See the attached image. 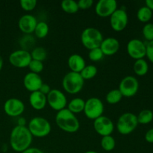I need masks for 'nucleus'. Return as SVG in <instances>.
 I'll use <instances>...</instances> for the list:
<instances>
[{"instance_id":"1","label":"nucleus","mask_w":153,"mask_h":153,"mask_svg":"<svg viewBox=\"0 0 153 153\" xmlns=\"http://www.w3.org/2000/svg\"><path fill=\"white\" fill-rule=\"evenodd\" d=\"M33 136L27 126H16L10 131V145L16 152H22L31 147Z\"/></svg>"},{"instance_id":"2","label":"nucleus","mask_w":153,"mask_h":153,"mask_svg":"<svg viewBox=\"0 0 153 153\" xmlns=\"http://www.w3.org/2000/svg\"><path fill=\"white\" fill-rule=\"evenodd\" d=\"M55 123L58 128L67 133H76L80 128V123L77 117L67 108L57 112Z\"/></svg>"},{"instance_id":"3","label":"nucleus","mask_w":153,"mask_h":153,"mask_svg":"<svg viewBox=\"0 0 153 153\" xmlns=\"http://www.w3.org/2000/svg\"><path fill=\"white\" fill-rule=\"evenodd\" d=\"M103 40L101 31L94 27H88L82 31L81 34V42L88 50L100 47Z\"/></svg>"},{"instance_id":"4","label":"nucleus","mask_w":153,"mask_h":153,"mask_svg":"<svg viewBox=\"0 0 153 153\" xmlns=\"http://www.w3.org/2000/svg\"><path fill=\"white\" fill-rule=\"evenodd\" d=\"M28 128L33 137H44L49 135L52 130L51 124L46 118L34 117L30 120Z\"/></svg>"},{"instance_id":"5","label":"nucleus","mask_w":153,"mask_h":153,"mask_svg":"<svg viewBox=\"0 0 153 153\" xmlns=\"http://www.w3.org/2000/svg\"><path fill=\"white\" fill-rule=\"evenodd\" d=\"M85 80L82 79L80 73L69 72L64 76L62 80V87L64 91L70 94H76L83 89Z\"/></svg>"},{"instance_id":"6","label":"nucleus","mask_w":153,"mask_h":153,"mask_svg":"<svg viewBox=\"0 0 153 153\" xmlns=\"http://www.w3.org/2000/svg\"><path fill=\"white\" fill-rule=\"evenodd\" d=\"M138 125L137 116L131 112L122 114L117 122V129L120 134L127 135L135 130Z\"/></svg>"},{"instance_id":"7","label":"nucleus","mask_w":153,"mask_h":153,"mask_svg":"<svg viewBox=\"0 0 153 153\" xmlns=\"http://www.w3.org/2000/svg\"><path fill=\"white\" fill-rule=\"evenodd\" d=\"M105 107L102 101L97 97H91L85 101L84 114L90 120L97 119L102 116Z\"/></svg>"},{"instance_id":"8","label":"nucleus","mask_w":153,"mask_h":153,"mask_svg":"<svg viewBox=\"0 0 153 153\" xmlns=\"http://www.w3.org/2000/svg\"><path fill=\"white\" fill-rule=\"evenodd\" d=\"M118 89L123 97L129 98L134 97L137 94L139 89L138 80L134 76H126L120 82Z\"/></svg>"},{"instance_id":"9","label":"nucleus","mask_w":153,"mask_h":153,"mask_svg":"<svg viewBox=\"0 0 153 153\" xmlns=\"http://www.w3.org/2000/svg\"><path fill=\"white\" fill-rule=\"evenodd\" d=\"M47 104L50 108L56 111L66 108L67 105V99L62 91L58 89H52L46 96Z\"/></svg>"},{"instance_id":"10","label":"nucleus","mask_w":153,"mask_h":153,"mask_svg":"<svg viewBox=\"0 0 153 153\" xmlns=\"http://www.w3.org/2000/svg\"><path fill=\"white\" fill-rule=\"evenodd\" d=\"M9 62L16 68H25L29 65L31 59L30 52L23 49H17L13 51L9 55Z\"/></svg>"},{"instance_id":"11","label":"nucleus","mask_w":153,"mask_h":153,"mask_svg":"<svg viewBox=\"0 0 153 153\" xmlns=\"http://www.w3.org/2000/svg\"><path fill=\"white\" fill-rule=\"evenodd\" d=\"M128 22V16L123 8H117L110 16V25L112 29L117 32L123 31Z\"/></svg>"},{"instance_id":"12","label":"nucleus","mask_w":153,"mask_h":153,"mask_svg":"<svg viewBox=\"0 0 153 153\" xmlns=\"http://www.w3.org/2000/svg\"><path fill=\"white\" fill-rule=\"evenodd\" d=\"M94 128L96 132L102 137L111 135L114 130V124L110 118L102 115L94 120Z\"/></svg>"},{"instance_id":"13","label":"nucleus","mask_w":153,"mask_h":153,"mask_svg":"<svg viewBox=\"0 0 153 153\" xmlns=\"http://www.w3.org/2000/svg\"><path fill=\"white\" fill-rule=\"evenodd\" d=\"M25 104L17 98H10L4 102V111L7 116L19 117L25 111Z\"/></svg>"},{"instance_id":"14","label":"nucleus","mask_w":153,"mask_h":153,"mask_svg":"<svg viewBox=\"0 0 153 153\" xmlns=\"http://www.w3.org/2000/svg\"><path fill=\"white\" fill-rule=\"evenodd\" d=\"M127 53L133 59H143L146 56V44L139 39H131L126 46Z\"/></svg>"},{"instance_id":"15","label":"nucleus","mask_w":153,"mask_h":153,"mask_svg":"<svg viewBox=\"0 0 153 153\" xmlns=\"http://www.w3.org/2000/svg\"><path fill=\"white\" fill-rule=\"evenodd\" d=\"M117 8V2L115 0H100L96 4L95 11L100 17H110Z\"/></svg>"},{"instance_id":"16","label":"nucleus","mask_w":153,"mask_h":153,"mask_svg":"<svg viewBox=\"0 0 153 153\" xmlns=\"http://www.w3.org/2000/svg\"><path fill=\"white\" fill-rule=\"evenodd\" d=\"M37 20L35 16L31 14H24L18 21V27L19 30L25 34H31L34 33Z\"/></svg>"},{"instance_id":"17","label":"nucleus","mask_w":153,"mask_h":153,"mask_svg":"<svg viewBox=\"0 0 153 153\" xmlns=\"http://www.w3.org/2000/svg\"><path fill=\"white\" fill-rule=\"evenodd\" d=\"M22 82L25 89L31 93L39 91L43 83L40 75L31 72L25 74Z\"/></svg>"},{"instance_id":"18","label":"nucleus","mask_w":153,"mask_h":153,"mask_svg":"<svg viewBox=\"0 0 153 153\" xmlns=\"http://www.w3.org/2000/svg\"><path fill=\"white\" fill-rule=\"evenodd\" d=\"M100 48L104 55L111 56V55H115L119 51L120 42L117 39L114 37H107L105 39H103Z\"/></svg>"},{"instance_id":"19","label":"nucleus","mask_w":153,"mask_h":153,"mask_svg":"<svg viewBox=\"0 0 153 153\" xmlns=\"http://www.w3.org/2000/svg\"><path fill=\"white\" fill-rule=\"evenodd\" d=\"M30 105L33 109L36 111H41L45 108L47 100H46V96L40 93V91H34L30 94L29 98H28Z\"/></svg>"},{"instance_id":"20","label":"nucleus","mask_w":153,"mask_h":153,"mask_svg":"<svg viewBox=\"0 0 153 153\" xmlns=\"http://www.w3.org/2000/svg\"><path fill=\"white\" fill-rule=\"evenodd\" d=\"M67 65L71 72L80 73L86 66V62L83 57L79 54H73L67 60Z\"/></svg>"},{"instance_id":"21","label":"nucleus","mask_w":153,"mask_h":153,"mask_svg":"<svg viewBox=\"0 0 153 153\" xmlns=\"http://www.w3.org/2000/svg\"><path fill=\"white\" fill-rule=\"evenodd\" d=\"M85 100L79 97H76L70 100V102L67 103V108L70 110L72 113L76 114H79L83 111L85 108Z\"/></svg>"},{"instance_id":"22","label":"nucleus","mask_w":153,"mask_h":153,"mask_svg":"<svg viewBox=\"0 0 153 153\" xmlns=\"http://www.w3.org/2000/svg\"><path fill=\"white\" fill-rule=\"evenodd\" d=\"M133 70L134 73L139 76H145L149 71V65L144 59L136 60L133 65Z\"/></svg>"},{"instance_id":"23","label":"nucleus","mask_w":153,"mask_h":153,"mask_svg":"<svg viewBox=\"0 0 153 153\" xmlns=\"http://www.w3.org/2000/svg\"><path fill=\"white\" fill-rule=\"evenodd\" d=\"M61 7L65 13L73 14L79 11L78 2L75 0H63L61 3Z\"/></svg>"},{"instance_id":"24","label":"nucleus","mask_w":153,"mask_h":153,"mask_svg":"<svg viewBox=\"0 0 153 153\" xmlns=\"http://www.w3.org/2000/svg\"><path fill=\"white\" fill-rule=\"evenodd\" d=\"M49 31V27L46 22L40 21L37 22V25L34 29V34L39 39H43L48 35Z\"/></svg>"},{"instance_id":"25","label":"nucleus","mask_w":153,"mask_h":153,"mask_svg":"<svg viewBox=\"0 0 153 153\" xmlns=\"http://www.w3.org/2000/svg\"><path fill=\"white\" fill-rule=\"evenodd\" d=\"M123 95L119 91V89L111 90L108 92L105 96V100L108 104L115 105L119 103L122 100Z\"/></svg>"},{"instance_id":"26","label":"nucleus","mask_w":153,"mask_h":153,"mask_svg":"<svg viewBox=\"0 0 153 153\" xmlns=\"http://www.w3.org/2000/svg\"><path fill=\"white\" fill-rule=\"evenodd\" d=\"M97 73H98L97 67L93 64H90V65L85 66V68L80 73V75L85 81L91 80L97 76Z\"/></svg>"},{"instance_id":"27","label":"nucleus","mask_w":153,"mask_h":153,"mask_svg":"<svg viewBox=\"0 0 153 153\" xmlns=\"http://www.w3.org/2000/svg\"><path fill=\"white\" fill-rule=\"evenodd\" d=\"M34 44H35V39L31 34H25L19 40V46H20L21 49H23V50L29 52L30 49H32Z\"/></svg>"},{"instance_id":"28","label":"nucleus","mask_w":153,"mask_h":153,"mask_svg":"<svg viewBox=\"0 0 153 153\" xmlns=\"http://www.w3.org/2000/svg\"><path fill=\"white\" fill-rule=\"evenodd\" d=\"M137 17L140 22H148L152 17V10L146 6H143L137 10Z\"/></svg>"},{"instance_id":"29","label":"nucleus","mask_w":153,"mask_h":153,"mask_svg":"<svg viewBox=\"0 0 153 153\" xmlns=\"http://www.w3.org/2000/svg\"><path fill=\"white\" fill-rule=\"evenodd\" d=\"M100 144L103 150L106 152H111L114 150L116 146V140L111 135L104 136L102 137Z\"/></svg>"},{"instance_id":"30","label":"nucleus","mask_w":153,"mask_h":153,"mask_svg":"<svg viewBox=\"0 0 153 153\" xmlns=\"http://www.w3.org/2000/svg\"><path fill=\"white\" fill-rule=\"evenodd\" d=\"M30 53H31V59L35 60V61L43 62L47 58V52L42 46H37V47L33 48Z\"/></svg>"},{"instance_id":"31","label":"nucleus","mask_w":153,"mask_h":153,"mask_svg":"<svg viewBox=\"0 0 153 153\" xmlns=\"http://www.w3.org/2000/svg\"><path fill=\"white\" fill-rule=\"evenodd\" d=\"M137 122L140 124H148L153 120V112L149 109L142 110L137 116Z\"/></svg>"},{"instance_id":"32","label":"nucleus","mask_w":153,"mask_h":153,"mask_svg":"<svg viewBox=\"0 0 153 153\" xmlns=\"http://www.w3.org/2000/svg\"><path fill=\"white\" fill-rule=\"evenodd\" d=\"M104 54L102 52L101 49L100 47L89 50L88 57H89L90 60L94 61V62H97V61H101L104 58Z\"/></svg>"},{"instance_id":"33","label":"nucleus","mask_w":153,"mask_h":153,"mask_svg":"<svg viewBox=\"0 0 153 153\" xmlns=\"http://www.w3.org/2000/svg\"><path fill=\"white\" fill-rule=\"evenodd\" d=\"M28 67L29 68L30 71L31 73H36V74H40L43 70L44 66H43V63L41 62V61L31 60Z\"/></svg>"},{"instance_id":"34","label":"nucleus","mask_w":153,"mask_h":153,"mask_svg":"<svg viewBox=\"0 0 153 153\" xmlns=\"http://www.w3.org/2000/svg\"><path fill=\"white\" fill-rule=\"evenodd\" d=\"M37 4V0H20L19 5L22 10L25 11H31Z\"/></svg>"},{"instance_id":"35","label":"nucleus","mask_w":153,"mask_h":153,"mask_svg":"<svg viewBox=\"0 0 153 153\" xmlns=\"http://www.w3.org/2000/svg\"><path fill=\"white\" fill-rule=\"evenodd\" d=\"M142 33L144 37V38L147 40L148 42L152 41L153 40V23L148 22L142 29Z\"/></svg>"},{"instance_id":"36","label":"nucleus","mask_w":153,"mask_h":153,"mask_svg":"<svg viewBox=\"0 0 153 153\" xmlns=\"http://www.w3.org/2000/svg\"><path fill=\"white\" fill-rule=\"evenodd\" d=\"M77 2L79 8L82 10H87V9L91 8L94 4L93 0H79Z\"/></svg>"},{"instance_id":"37","label":"nucleus","mask_w":153,"mask_h":153,"mask_svg":"<svg viewBox=\"0 0 153 153\" xmlns=\"http://www.w3.org/2000/svg\"><path fill=\"white\" fill-rule=\"evenodd\" d=\"M146 56L153 64V40L146 44Z\"/></svg>"},{"instance_id":"38","label":"nucleus","mask_w":153,"mask_h":153,"mask_svg":"<svg viewBox=\"0 0 153 153\" xmlns=\"http://www.w3.org/2000/svg\"><path fill=\"white\" fill-rule=\"evenodd\" d=\"M51 90L52 89H51L50 86H49L48 84L43 83V85H42L41 87H40L39 91H40V93H42L43 94H44L45 96H47L48 94H49V92L51 91Z\"/></svg>"},{"instance_id":"39","label":"nucleus","mask_w":153,"mask_h":153,"mask_svg":"<svg viewBox=\"0 0 153 153\" xmlns=\"http://www.w3.org/2000/svg\"><path fill=\"white\" fill-rule=\"evenodd\" d=\"M145 140L146 142L153 143V128L148 130L145 134Z\"/></svg>"},{"instance_id":"40","label":"nucleus","mask_w":153,"mask_h":153,"mask_svg":"<svg viewBox=\"0 0 153 153\" xmlns=\"http://www.w3.org/2000/svg\"><path fill=\"white\" fill-rule=\"evenodd\" d=\"M21 153H44L43 150L37 147H29L26 150L23 151Z\"/></svg>"},{"instance_id":"41","label":"nucleus","mask_w":153,"mask_h":153,"mask_svg":"<svg viewBox=\"0 0 153 153\" xmlns=\"http://www.w3.org/2000/svg\"><path fill=\"white\" fill-rule=\"evenodd\" d=\"M26 120L25 117H19L17 120V126H26Z\"/></svg>"},{"instance_id":"42","label":"nucleus","mask_w":153,"mask_h":153,"mask_svg":"<svg viewBox=\"0 0 153 153\" xmlns=\"http://www.w3.org/2000/svg\"><path fill=\"white\" fill-rule=\"evenodd\" d=\"M145 3H146V7H148L149 9L153 10V0H146Z\"/></svg>"},{"instance_id":"43","label":"nucleus","mask_w":153,"mask_h":153,"mask_svg":"<svg viewBox=\"0 0 153 153\" xmlns=\"http://www.w3.org/2000/svg\"><path fill=\"white\" fill-rule=\"evenodd\" d=\"M3 64H4V61H3V58H2V57L0 55V72H1V69H2V67H3Z\"/></svg>"},{"instance_id":"44","label":"nucleus","mask_w":153,"mask_h":153,"mask_svg":"<svg viewBox=\"0 0 153 153\" xmlns=\"http://www.w3.org/2000/svg\"><path fill=\"white\" fill-rule=\"evenodd\" d=\"M84 153H98V152H96V151H94V150H89V151H87V152H85Z\"/></svg>"},{"instance_id":"45","label":"nucleus","mask_w":153,"mask_h":153,"mask_svg":"<svg viewBox=\"0 0 153 153\" xmlns=\"http://www.w3.org/2000/svg\"><path fill=\"white\" fill-rule=\"evenodd\" d=\"M0 24H1V21H0Z\"/></svg>"}]
</instances>
